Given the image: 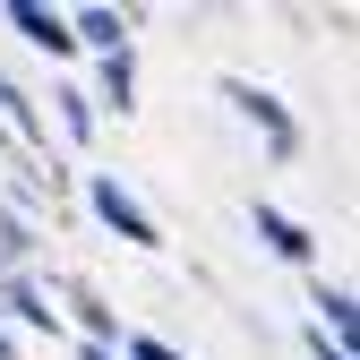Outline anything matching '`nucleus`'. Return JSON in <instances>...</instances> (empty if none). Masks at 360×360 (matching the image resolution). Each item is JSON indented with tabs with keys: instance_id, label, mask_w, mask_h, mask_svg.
I'll return each mask as SVG.
<instances>
[{
	"instance_id": "nucleus-1",
	"label": "nucleus",
	"mask_w": 360,
	"mask_h": 360,
	"mask_svg": "<svg viewBox=\"0 0 360 360\" xmlns=\"http://www.w3.org/2000/svg\"><path fill=\"white\" fill-rule=\"evenodd\" d=\"M223 103H232V112L257 129V138H266V155H275V163H292V155H300V120L283 112L275 86H257V77H223Z\"/></svg>"
},
{
	"instance_id": "nucleus-2",
	"label": "nucleus",
	"mask_w": 360,
	"mask_h": 360,
	"mask_svg": "<svg viewBox=\"0 0 360 360\" xmlns=\"http://www.w3.org/2000/svg\"><path fill=\"white\" fill-rule=\"evenodd\" d=\"M86 206H95V223H103L112 240H129V249H163V223H155L138 198H129L112 172H95V180H86Z\"/></svg>"
},
{
	"instance_id": "nucleus-3",
	"label": "nucleus",
	"mask_w": 360,
	"mask_h": 360,
	"mask_svg": "<svg viewBox=\"0 0 360 360\" xmlns=\"http://www.w3.org/2000/svg\"><path fill=\"white\" fill-rule=\"evenodd\" d=\"M249 223H257V240L275 249L283 266H309V257H318V240H309V223H300V214H283V206H266V198H257Z\"/></svg>"
},
{
	"instance_id": "nucleus-4",
	"label": "nucleus",
	"mask_w": 360,
	"mask_h": 360,
	"mask_svg": "<svg viewBox=\"0 0 360 360\" xmlns=\"http://www.w3.org/2000/svg\"><path fill=\"white\" fill-rule=\"evenodd\" d=\"M9 26L34 43V52H52V60H69L77 43H69V9H43V0H9Z\"/></svg>"
},
{
	"instance_id": "nucleus-5",
	"label": "nucleus",
	"mask_w": 360,
	"mask_h": 360,
	"mask_svg": "<svg viewBox=\"0 0 360 360\" xmlns=\"http://www.w3.org/2000/svg\"><path fill=\"white\" fill-rule=\"evenodd\" d=\"M52 292H60V300L77 309V326H86V343H103V352H120V318H112V309L95 300V283H86V275H60Z\"/></svg>"
},
{
	"instance_id": "nucleus-6",
	"label": "nucleus",
	"mask_w": 360,
	"mask_h": 360,
	"mask_svg": "<svg viewBox=\"0 0 360 360\" xmlns=\"http://www.w3.org/2000/svg\"><path fill=\"white\" fill-rule=\"evenodd\" d=\"M0 309H9L18 326H34V335H60V309H52V292H43V283H26V275H0Z\"/></svg>"
},
{
	"instance_id": "nucleus-7",
	"label": "nucleus",
	"mask_w": 360,
	"mask_h": 360,
	"mask_svg": "<svg viewBox=\"0 0 360 360\" xmlns=\"http://www.w3.org/2000/svg\"><path fill=\"white\" fill-rule=\"evenodd\" d=\"M112 112H138V43H120V52H103V95Z\"/></svg>"
},
{
	"instance_id": "nucleus-8",
	"label": "nucleus",
	"mask_w": 360,
	"mask_h": 360,
	"mask_svg": "<svg viewBox=\"0 0 360 360\" xmlns=\"http://www.w3.org/2000/svg\"><path fill=\"white\" fill-rule=\"evenodd\" d=\"M69 43H95V52H120V43H129V18H120V9H69Z\"/></svg>"
},
{
	"instance_id": "nucleus-9",
	"label": "nucleus",
	"mask_w": 360,
	"mask_h": 360,
	"mask_svg": "<svg viewBox=\"0 0 360 360\" xmlns=\"http://www.w3.org/2000/svg\"><path fill=\"white\" fill-rule=\"evenodd\" d=\"M309 309H318V335L352 343V326H360V300H352L343 283H318V292H309Z\"/></svg>"
},
{
	"instance_id": "nucleus-10",
	"label": "nucleus",
	"mask_w": 360,
	"mask_h": 360,
	"mask_svg": "<svg viewBox=\"0 0 360 360\" xmlns=\"http://www.w3.org/2000/svg\"><path fill=\"white\" fill-rule=\"evenodd\" d=\"M60 129H69V146H86V138H95V95L60 86Z\"/></svg>"
},
{
	"instance_id": "nucleus-11",
	"label": "nucleus",
	"mask_w": 360,
	"mask_h": 360,
	"mask_svg": "<svg viewBox=\"0 0 360 360\" xmlns=\"http://www.w3.org/2000/svg\"><path fill=\"white\" fill-rule=\"evenodd\" d=\"M26 249H34V232H26V214H9V206H0V266H9V275H18V266H26Z\"/></svg>"
},
{
	"instance_id": "nucleus-12",
	"label": "nucleus",
	"mask_w": 360,
	"mask_h": 360,
	"mask_svg": "<svg viewBox=\"0 0 360 360\" xmlns=\"http://www.w3.org/2000/svg\"><path fill=\"white\" fill-rule=\"evenodd\" d=\"M120 360H180V352H172L163 335H129V343H120Z\"/></svg>"
},
{
	"instance_id": "nucleus-13",
	"label": "nucleus",
	"mask_w": 360,
	"mask_h": 360,
	"mask_svg": "<svg viewBox=\"0 0 360 360\" xmlns=\"http://www.w3.org/2000/svg\"><path fill=\"white\" fill-rule=\"evenodd\" d=\"M309 352H318V360H352V343H335V335H318V326H309Z\"/></svg>"
},
{
	"instance_id": "nucleus-14",
	"label": "nucleus",
	"mask_w": 360,
	"mask_h": 360,
	"mask_svg": "<svg viewBox=\"0 0 360 360\" xmlns=\"http://www.w3.org/2000/svg\"><path fill=\"white\" fill-rule=\"evenodd\" d=\"M0 360H18V335H9V326H0Z\"/></svg>"
},
{
	"instance_id": "nucleus-15",
	"label": "nucleus",
	"mask_w": 360,
	"mask_h": 360,
	"mask_svg": "<svg viewBox=\"0 0 360 360\" xmlns=\"http://www.w3.org/2000/svg\"><path fill=\"white\" fill-rule=\"evenodd\" d=\"M77 360H120V352H103V343H86V352H77Z\"/></svg>"
},
{
	"instance_id": "nucleus-16",
	"label": "nucleus",
	"mask_w": 360,
	"mask_h": 360,
	"mask_svg": "<svg viewBox=\"0 0 360 360\" xmlns=\"http://www.w3.org/2000/svg\"><path fill=\"white\" fill-rule=\"evenodd\" d=\"M0 146H9V129H0Z\"/></svg>"
}]
</instances>
